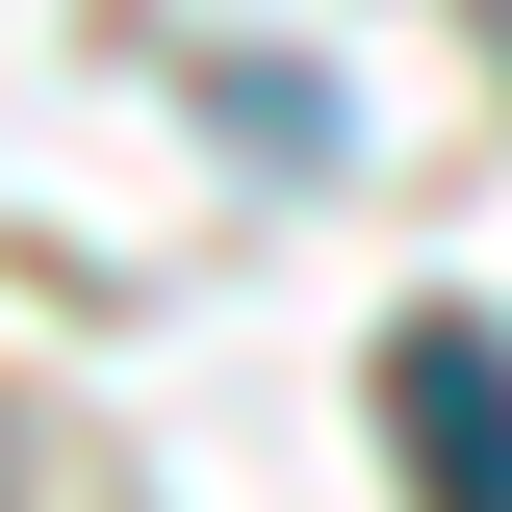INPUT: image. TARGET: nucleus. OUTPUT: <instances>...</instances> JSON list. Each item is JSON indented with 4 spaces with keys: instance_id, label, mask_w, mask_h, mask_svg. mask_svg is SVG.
<instances>
[{
    "instance_id": "1",
    "label": "nucleus",
    "mask_w": 512,
    "mask_h": 512,
    "mask_svg": "<svg viewBox=\"0 0 512 512\" xmlns=\"http://www.w3.org/2000/svg\"><path fill=\"white\" fill-rule=\"evenodd\" d=\"M384 436H410V512H512V333L410 308L384 333Z\"/></svg>"
}]
</instances>
